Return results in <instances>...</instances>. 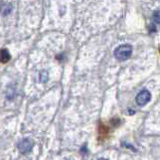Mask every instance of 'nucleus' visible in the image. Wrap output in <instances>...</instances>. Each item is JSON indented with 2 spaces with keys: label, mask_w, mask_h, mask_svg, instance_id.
<instances>
[{
  "label": "nucleus",
  "mask_w": 160,
  "mask_h": 160,
  "mask_svg": "<svg viewBox=\"0 0 160 160\" xmlns=\"http://www.w3.org/2000/svg\"><path fill=\"white\" fill-rule=\"evenodd\" d=\"M18 149L19 151L23 154H27L31 151L32 149V142L28 139H23L18 143Z\"/></svg>",
  "instance_id": "nucleus-3"
},
{
  "label": "nucleus",
  "mask_w": 160,
  "mask_h": 160,
  "mask_svg": "<svg viewBox=\"0 0 160 160\" xmlns=\"http://www.w3.org/2000/svg\"><path fill=\"white\" fill-rule=\"evenodd\" d=\"M98 160H107V159H105V158H100V159H98Z\"/></svg>",
  "instance_id": "nucleus-7"
},
{
  "label": "nucleus",
  "mask_w": 160,
  "mask_h": 160,
  "mask_svg": "<svg viewBox=\"0 0 160 160\" xmlns=\"http://www.w3.org/2000/svg\"><path fill=\"white\" fill-rule=\"evenodd\" d=\"M153 20L155 23L160 24V10H156L153 13Z\"/></svg>",
  "instance_id": "nucleus-6"
},
{
  "label": "nucleus",
  "mask_w": 160,
  "mask_h": 160,
  "mask_svg": "<svg viewBox=\"0 0 160 160\" xmlns=\"http://www.w3.org/2000/svg\"><path fill=\"white\" fill-rule=\"evenodd\" d=\"M39 80H40V82H42V83H44V82H47V81L48 80V72H45V71L40 72V74H39Z\"/></svg>",
  "instance_id": "nucleus-5"
},
{
  "label": "nucleus",
  "mask_w": 160,
  "mask_h": 160,
  "mask_svg": "<svg viewBox=\"0 0 160 160\" xmlns=\"http://www.w3.org/2000/svg\"><path fill=\"white\" fill-rule=\"evenodd\" d=\"M132 52H133V49H132V47L130 44H121L115 49L114 56L118 61L124 62L132 56Z\"/></svg>",
  "instance_id": "nucleus-1"
},
{
  "label": "nucleus",
  "mask_w": 160,
  "mask_h": 160,
  "mask_svg": "<svg viewBox=\"0 0 160 160\" xmlns=\"http://www.w3.org/2000/svg\"><path fill=\"white\" fill-rule=\"evenodd\" d=\"M151 100V94L148 90H142L136 96V103L139 106H145Z\"/></svg>",
  "instance_id": "nucleus-2"
},
{
  "label": "nucleus",
  "mask_w": 160,
  "mask_h": 160,
  "mask_svg": "<svg viewBox=\"0 0 160 160\" xmlns=\"http://www.w3.org/2000/svg\"><path fill=\"white\" fill-rule=\"evenodd\" d=\"M10 59V53L7 51V49H2L1 51V62L2 63H6L9 62Z\"/></svg>",
  "instance_id": "nucleus-4"
}]
</instances>
